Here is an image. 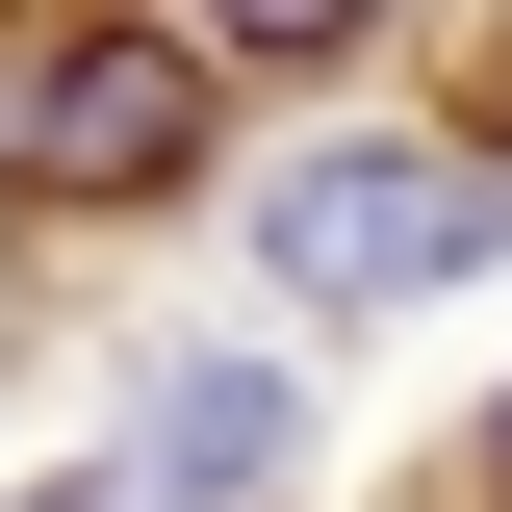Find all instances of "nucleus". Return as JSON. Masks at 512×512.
<instances>
[{"instance_id": "3", "label": "nucleus", "mask_w": 512, "mask_h": 512, "mask_svg": "<svg viewBox=\"0 0 512 512\" xmlns=\"http://www.w3.org/2000/svg\"><path fill=\"white\" fill-rule=\"evenodd\" d=\"M256 461H282V384H256V359H180V384H154V512H256Z\"/></svg>"}, {"instance_id": "5", "label": "nucleus", "mask_w": 512, "mask_h": 512, "mask_svg": "<svg viewBox=\"0 0 512 512\" xmlns=\"http://www.w3.org/2000/svg\"><path fill=\"white\" fill-rule=\"evenodd\" d=\"M26 512H77V487H26Z\"/></svg>"}, {"instance_id": "1", "label": "nucleus", "mask_w": 512, "mask_h": 512, "mask_svg": "<svg viewBox=\"0 0 512 512\" xmlns=\"http://www.w3.org/2000/svg\"><path fill=\"white\" fill-rule=\"evenodd\" d=\"M205 154V52H154V26H0V180L26 205H128Z\"/></svg>"}, {"instance_id": "2", "label": "nucleus", "mask_w": 512, "mask_h": 512, "mask_svg": "<svg viewBox=\"0 0 512 512\" xmlns=\"http://www.w3.org/2000/svg\"><path fill=\"white\" fill-rule=\"evenodd\" d=\"M256 231H282V282H308V308H410V282L512 256V180H487V154H308Z\"/></svg>"}, {"instance_id": "6", "label": "nucleus", "mask_w": 512, "mask_h": 512, "mask_svg": "<svg viewBox=\"0 0 512 512\" xmlns=\"http://www.w3.org/2000/svg\"><path fill=\"white\" fill-rule=\"evenodd\" d=\"M487 461H512V436H487Z\"/></svg>"}, {"instance_id": "4", "label": "nucleus", "mask_w": 512, "mask_h": 512, "mask_svg": "<svg viewBox=\"0 0 512 512\" xmlns=\"http://www.w3.org/2000/svg\"><path fill=\"white\" fill-rule=\"evenodd\" d=\"M359 26H384V0H205V77H231V52H359Z\"/></svg>"}]
</instances>
